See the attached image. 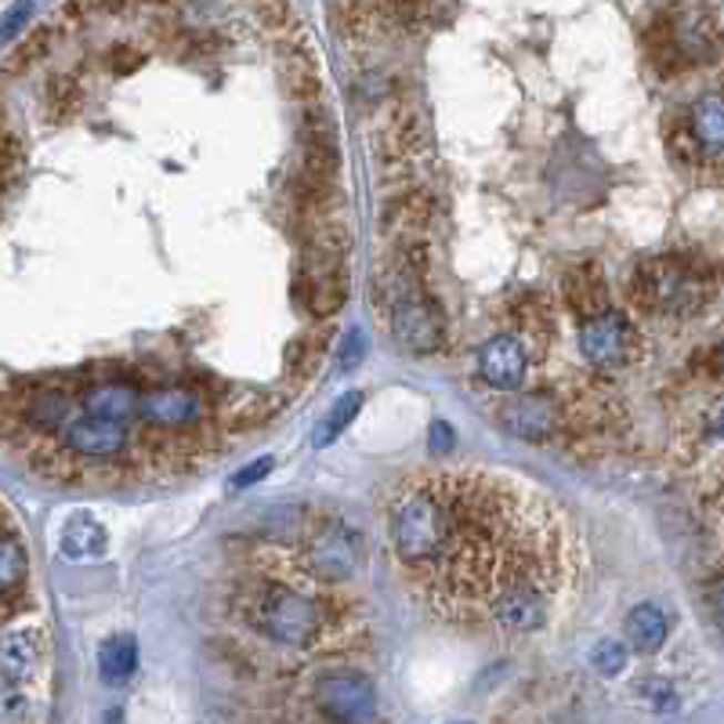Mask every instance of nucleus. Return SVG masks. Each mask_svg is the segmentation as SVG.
<instances>
[{
  "mask_svg": "<svg viewBox=\"0 0 724 724\" xmlns=\"http://www.w3.org/2000/svg\"><path fill=\"white\" fill-rule=\"evenodd\" d=\"M446 532L435 558L414 572L435 616L482 626L511 587H537L554 601L577 577V548L548 500L508 475L442 468Z\"/></svg>",
  "mask_w": 724,
  "mask_h": 724,
  "instance_id": "nucleus-1",
  "label": "nucleus"
},
{
  "mask_svg": "<svg viewBox=\"0 0 724 724\" xmlns=\"http://www.w3.org/2000/svg\"><path fill=\"white\" fill-rule=\"evenodd\" d=\"M446 532V493L442 471H414L388 497V540L391 554L414 577L425 569Z\"/></svg>",
  "mask_w": 724,
  "mask_h": 724,
  "instance_id": "nucleus-2",
  "label": "nucleus"
},
{
  "mask_svg": "<svg viewBox=\"0 0 724 724\" xmlns=\"http://www.w3.org/2000/svg\"><path fill=\"white\" fill-rule=\"evenodd\" d=\"M717 272L703 257H652L631 276V300L649 316H695L714 297Z\"/></svg>",
  "mask_w": 724,
  "mask_h": 724,
  "instance_id": "nucleus-3",
  "label": "nucleus"
},
{
  "mask_svg": "<svg viewBox=\"0 0 724 724\" xmlns=\"http://www.w3.org/2000/svg\"><path fill=\"white\" fill-rule=\"evenodd\" d=\"M247 620L276 645L308 649L323 638V605L279 580H262L247 601Z\"/></svg>",
  "mask_w": 724,
  "mask_h": 724,
  "instance_id": "nucleus-4",
  "label": "nucleus"
},
{
  "mask_svg": "<svg viewBox=\"0 0 724 724\" xmlns=\"http://www.w3.org/2000/svg\"><path fill=\"white\" fill-rule=\"evenodd\" d=\"M312 706L326 724H370L377 717V689L363 671H326L316 677Z\"/></svg>",
  "mask_w": 724,
  "mask_h": 724,
  "instance_id": "nucleus-5",
  "label": "nucleus"
},
{
  "mask_svg": "<svg viewBox=\"0 0 724 724\" xmlns=\"http://www.w3.org/2000/svg\"><path fill=\"white\" fill-rule=\"evenodd\" d=\"M294 300L319 319L337 316L348 305V265L345 257L305 251L294 276Z\"/></svg>",
  "mask_w": 724,
  "mask_h": 724,
  "instance_id": "nucleus-6",
  "label": "nucleus"
},
{
  "mask_svg": "<svg viewBox=\"0 0 724 724\" xmlns=\"http://www.w3.org/2000/svg\"><path fill=\"white\" fill-rule=\"evenodd\" d=\"M580 351L598 370H623L641 359V334L623 312L605 308L580 326Z\"/></svg>",
  "mask_w": 724,
  "mask_h": 724,
  "instance_id": "nucleus-7",
  "label": "nucleus"
},
{
  "mask_svg": "<svg viewBox=\"0 0 724 724\" xmlns=\"http://www.w3.org/2000/svg\"><path fill=\"white\" fill-rule=\"evenodd\" d=\"M366 562V540L359 529H351L348 522H326L312 532L308 540V569L316 572L326 583H340L359 577V569Z\"/></svg>",
  "mask_w": 724,
  "mask_h": 724,
  "instance_id": "nucleus-8",
  "label": "nucleus"
},
{
  "mask_svg": "<svg viewBox=\"0 0 724 724\" xmlns=\"http://www.w3.org/2000/svg\"><path fill=\"white\" fill-rule=\"evenodd\" d=\"M139 417L145 420L149 431H167L193 439L203 431V417H207V399L193 388H153L139 399Z\"/></svg>",
  "mask_w": 724,
  "mask_h": 724,
  "instance_id": "nucleus-9",
  "label": "nucleus"
},
{
  "mask_svg": "<svg viewBox=\"0 0 724 724\" xmlns=\"http://www.w3.org/2000/svg\"><path fill=\"white\" fill-rule=\"evenodd\" d=\"M131 431L120 425H105V420L91 417H73L62 428V446L65 453L77 460H116L128 449Z\"/></svg>",
  "mask_w": 724,
  "mask_h": 724,
  "instance_id": "nucleus-10",
  "label": "nucleus"
},
{
  "mask_svg": "<svg viewBox=\"0 0 724 724\" xmlns=\"http://www.w3.org/2000/svg\"><path fill=\"white\" fill-rule=\"evenodd\" d=\"M478 374L489 388L497 391H514L526 385L529 377V351L518 337L500 334L493 340H486L478 351Z\"/></svg>",
  "mask_w": 724,
  "mask_h": 724,
  "instance_id": "nucleus-11",
  "label": "nucleus"
},
{
  "mask_svg": "<svg viewBox=\"0 0 724 724\" xmlns=\"http://www.w3.org/2000/svg\"><path fill=\"white\" fill-rule=\"evenodd\" d=\"M425 149H428L425 116L414 113L409 105H402L399 113L385 124V131H380V156H385L388 167H409Z\"/></svg>",
  "mask_w": 724,
  "mask_h": 724,
  "instance_id": "nucleus-12",
  "label": "nucleus"
},
{
  "mask_svg": "<svg viewBox=\"0 0 724 724\" xmlns=\"http://www.w3.org/2000/svg\"><path fill=\"white\" fill-rule=\"evenodd\" d=\"M497 420L514 435V439H529V442H543L558 431V409L551 399H540V395L511 399L497 414Z\"/></svg>",
  "mask_w": 724,
  "mask_h": 724,
  "instance_id": "nucleus-13",
  "label": "nucleus"
},
{
  "mask_svg": "<svg viewBox=\"0 0 724 724\" xmlns=\"http://www.w3.org/2000/svg\"><path fill=\"white\" fill-rule=\"evenodd\" d=\"M562 294H565V305L577 312L583 323L601 316V312L609 308V286H605V276H601L598 265L572 268L569 276H565Z\"/></svg>",
  "mask_w": 724,
  "mask_h": 724,
  "instance_id": "nucleus-14",
  "label": "nucleus"
},
{
  "mask_svg": "<svg viewBox=\"0 0 724 724\" xmlns=\"http://www.w3.org/2000/svg\"><path fill=\"white\" fill-rule=\"evenodd\" d=\"M139 399L142 395L131 385H99L84 395V417L91 420H105V425H120L128 428L134 417H139Z\"/></svg>",
  "mask_w": 724,
  "mask_h": 724,
  "instance_id": "nucleus-15",
  "label": "nucleus"
},
{
  "mask_svg": "<svg viewBox=\"0 0 724 724\" xmlns=\"http://www.w3.org/2000/svg\"><path fill=\"white\" fill-rule=\"evenodd\" d=\"M26 402V425H30L33 431H59L70 425L73 420V402H70V395L59 391V388H40L33 391L30 399H22Z\"/></svg>",
  "mask_w": 724,
  "mask_h": 724,
  "instance_id": "nucleus-16",
  "label": "nucleus"
},
{
  "mask_svg": "<svg viewBox=\"0 0 724 724\" xmlns=\"http://www.w3.org/2000/svg\"><path fill=\"white\" fill-rule=\"evenodd\" d=\"M59 548H62L65 558H73V562H91V558H102L105 554L109 532L102 529V522H94V518L77 514V518L65 522Z\"/></svg>",
  "mask_w": 724,
  "mask_h": 724,
  "instance_id": "nucleus-17",
  "label": "nucleus"
},
{
  "mask_svg": "<svg viewBox=\"0 0 724 724\" xmlns=\"http://www.w3.org/2000/svg\"><path fill=\"white\" fill-rule=\"evenodd\" d=\"M623 634H626V645L634 652L649 655L655 649H663L666 634H671V623L655 605H634L626 612V623H623Z\"/></svg>",
  "mask_w": 724,
  "mask_h": 724,
  "instance_id": "nucleus-18",
  "label": "nucleus"
},
{
  "mask_svg": "<svg viewBox=\"0 0 724 724\" xmlns=\"http://www.w3.org/2000/svg\"><path fill=\"white\" fill-rule=\"evenodd\" d=\"M37 660H40V649H37L33 631H11L0 638V677H4L8 685L33 677Z\"/></svg>",
  "mask_w": 724,
  "mask_h": 724,
  "instance_id": "nucleus-19",
  "label": "nucleus"
},
{
  "mask_svg": "<svg viewBox=\"0 0 724 724\" xmlns=\"http://www.w3.org/2000/svg\"><path fill=\"white\" fill-rule=\"evenodd\" d=\"M134 671H139V641L131 634L105 638L99 649V674L105 685H124Z\"/></svg>",
  "mask_w": 724,
  "mask_h": 724,
  "instance_id": "nucleus-20",
  "label": "nucleus"
},
{
  "mask_svg": "<svg viewBox=\"0 0 724 724\" xmlns=\"http://www.w3.org/2000/svg\"><path fill=\"white\" fill-rule=\"evenodd\" d=\"M692 139L703 149L710 160H717L721 142H724V128H721V94L706 91L692 109Z\"/></svg>",
  "mask_w": 724,
  "mask_h": 724,
  "instance_id": "nucleus-21",
  "label": "nucleus"
},
{
  "mask_svg": "<svg viewBox=\"0 0 724 724\" xmlns=\"http://www.w3.org/2000/svg\"><path fill=\"white\" fill-rule=\"evenodd\" d=\"M363 399H366L363 391H345V395H340V399H337L330 409H326V417L319 420L316 439H312V442H316L319 449H323V446H334V442L340 439V435H345V431L351 428V420L359 417Z\"/></svg>",
  "mask_w": 724,
  "mask_h": 724,
  "instance_id": "nucleus-22",
  "label": "nucleus"
},
{
  "mask_svg": "<svg viewBox=\"0 0 724 724\" xmlns=\"http://www.w3.org/2000/svg\"><path fill=\"white\" fill-rule=\"evenodd\" d=\"M51 48H54V30H51V26H37V30L26 37L16 51L8 54V59H4V70H0V73H4V77H26L37 62L48 59Z\"/></svg>",
  "mask_w": 724,
  "mask_h": 724,
  "instance_id": "nucleus-23",
  "label": "nucleus"
},
{
  "mask_svg": "<svg viewBox=\"0 0 724 724\" xmlns=\"http://www.w3.org/2000/svg\"><path fill=\"white\" fill-rule=\"evenodd\" d=\"M286 402H283V395L276 391H262V395H254V399L247 402H236L232 406V417H228V431H254V428H262L268 425L272 417L279 414Z\"/></svg>",
  "mask_w": 724,
  "mask_h": 724,
  "instance_id": "nucleus-24",
  "label": "nucleus"
},
{
  "mask_svg": "<svg viewBox=\"0 0 724 724\" xmlns=\"http://www.w3.org/2000/svg\"><path fill=\"white\" fill-rule=\"evenodd\" d=\"M30 577V558H26V548L16 537H4L0 532V594L19 591Z\"/></svg>",
  "mask_w": 724,
  "mask_h": 724,
  "instance_id": "nucleus-25",
  "label": "nucleus"
},
{
  "mask_svg": "<svg viewBox=\"0 0 724 724\" xmlns=\"http://www.w3.org/2000/svg\"><path fill=\"white\" fill-rule=\"evenodd\" d=\"M323 351H326L323 337H297L294 345L286 348V355H283L286 374H290V377H308L319 366Z\"/></svg>",
  "mask_w": 724,
  "mask_h": 724,
  "instance_id": "nucleus-26",
  "label": "nucleus"
},
{
  "mask_svg": "<svg viewBox=\"0 0 724 724\" xmlns=\"http://www.w3.org/2000/svg\"><path fill=\"white\" fill-rule=\"evenodd\" d=\"M44 102H48V113L54 120H70L77 109H80V88L73 77H51L48 80V91H44Z\"/></svg>",
  "mask_w": 724,
  "mask_h": 724,
  "instance_id": "nucleus-27",
  "label": "nucleus"
},
{
  "mask_svg": "<svg viewBox=\"0 0 724 724\" xmlns=\"http://www.w3.org/2000/svg\"><path fill=\"white\" fill-rule=\"evenodd\" d=\"M591 663H594L598 674L616 677V674L626 671V645H623V641H601V645L594 649V655H591Z\"/></svg>",
  "mask_w": 724,
  "mask_h": 724,
  "instance_id": "nucleus-28",
  "label": "nucleus"
},
{
  "mask_svg": "<svg viewBox=\"0 0 724 724\" xmlns=\"http://www.w3.org/2000/svg\"><path fill=\"white\" fill-rule=\"evenodd\" d=\"M26 714H30V700L19 689L0 685V724H22Z\"/></svg>",
  "mask_w": 724,
  "mask_h": 724,
  "instance_id": "nucleus-29",
  "label": "nucleus"
},
{
  "mask_svg": "<svg viewBox=\"0 0 724 724\" xmlns=\"http://www.w3.org/2000/svg\"><path fill=\"white\" fill-rule=\"evenodd\" d=\"M363 355H366V337H363L359 330H351V334L345 337V348H340V355H337V370H340V374L355 370V366L363 363Z\"/></svg>",
  "mask_w": 724,
  "mask_h": 724,
  "instance_id": "nucleus-30",
  "label": "nucleus"
},
{
  "mask_svg": "<svg viewBox=\"0 0 724 724\" xmlns=\"http://www.w3.org/2000/svg\"><path fill=\"white\" fill-rule=\"evenodd\" d=\"M268 471H272V457L254 460V463H247L243 471L232 475V489H247V486H254V482H262Z\"/></svg>",
  "mask_w": 724,
  "mask_h": 724,
  "instance_id": "nucleus-31",
  "label": "nucleus"
},
{
  "mask_svg": "<svg viewBox=\"0 0 724 724\" xmlns=\"http://www.w3.org/2000/svg\"><path fill=\"white\" fill-rule=\"evenodd\" d=\"M139 65H145V54L139 48H113V70L116 73H134Z\"/></svg>",
  "mask_w": 724,
  "mask_h": 724,
  "instance_id": "nucleus-32",
  "label": "nucleus"
},
{
  "mask_svg": "<svg viewBox=\"0 0 724 724\" xmlns=\"http://www.w3.org/2000/svg\"><path fill=\"white\" fill-rule=\"evenodd\" d=\"M257 16H262V22H276L272 30H283V26L294 22V8L290 4H265V8H257Z\"/></svg>",
  "mask_w": 724,
  "mask_h": 724,
  "instance_id": "nucleus-33",
  "label": "nucleus"
},
{
  "mask_svg": "<svg viewBox=\"0 0 724 724\" xmlns=\"http://www.w3.org/2000/svg\"><path fill=\"white\" fill-rule=\"evenodd\" d=\"M449 449H453V428L442 425V420H439V425L431 428V453H435V457H446Z\"/></svg>",
  "mask_w": 724,
  "mask_h": 724,
  "instance_id": "nucleus-34",
  "label": "nucleus"
},
{
  "mask_svg": "<svg viewBox=\"0 0 724 724\" xmlns=\"http://www.w3.org/2000/svg\"><path fill=\"white\" fill-rule=\"evenodd\" d=\"M30 16H33V8H30V4H19V8H11V11H8V19L0 22V40H8V37L16 33L19 26H22L26 19H30Z\"/></svg>",
  "mask_w": 724,
  "mask_h": 724,
  "instance_id": "nucleus-35",
  "label": "nucleus"
},
{
  "mask_svg": "<svg viewBox=\"0 0 724 724\" xmlns=\"http://www.w3.org/2000/svg\"><path fill=\"white\" fill-rule=\"evenodd\" d=\"M695 366H706L710 377H721V348L714 345L706 355H695Z\"/></svg>",
  "mask_w": 724,
  "mask_h": 724,
  "instance_id": "nucleus-36",
  "label": "nucleus"
},
{
  "mask_svg": "<svg viewBox=\"0 0 724 724\" xmlns=\"http://www.w3.org/2000/svg\"><path fill=\"white\" fill-rule=\"evenodd\" d=\"M645 689H649L645 695H652V700L660 703V706H666V703H671V685H666V681H649Z\"/></svg>",
  "mask_w": 724,
  "mask_h": 724,
  "instance_id": "nucleus-37",
  "label": "nucleus"
},
{
  "mask_svg": "<svg viewBox=\"0 0 724 724\" xmlns=\"http://www.w3.org/2000/svg\"><path fill=\"white\" fill-rule=\"evenodd\" d=\"M460 724H463V721H460Z\"/></svg>",
  "mask_w": 724,
  "mask_h": 724,
  "instance_id": "nucleus-38",
  "label": "nucleus"
}]
</instances>
